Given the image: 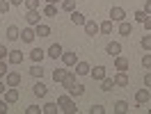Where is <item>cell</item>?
I'll use <instances>...</instances> for the list:
<instances>
[{
    "instance_id": "1",
    "label": "cell",
    "mask_w": 151,
    "mask_h": 114,
    "mask_svg": "<svg viewBox=\"0 0 151 114\" xmlns=\"http://www.w3.org/2000/svg\"><path fill=\"white\" fill-rule=\"evenodd\" d=\"M39 19H41V11L39 9H28V14H25V23L28 25H39Z\"/></svg>"
},
{
    "instance_id": "2",
    "label": "cell",
    "mask_w": 151,
    "mask_h": 114,
    "mask_svg": "<svg viewBox=\"0 0 151 114\" xmlns=\"http://www.w3.org/2000/svg\"><path fill=\"white\" fill-rule=\"evenodd\" d=\"M110 21H112V23H122V21H126V11H124V7H112V9H110Z\"/></svg>"
},
{
    "instance_id": "3",
    "label": "cell",
    "mask_w": 151,
    "mask_h": 114,
    "mask_svg": "<svg viewBox=\"0 0 151 114\" xmlns=\"http://www.w3.org/2000/svg\"><path fill=\"white\" fill-rule=\"evenodd\" d=\"M5 82H7V87H19L21 85V73H16V71H7Z\"/></svg>"
},
{
    "instance_id": "4",
    "label": "cell",
    "mask_w": 151,
    "mask_h": 114,
    "mask_svg": "<svg viewBox=\"0 0 151 114\" xmlns=\"http://www.w3.org/2000/svg\"><path fill=\"white\" fill-rule=\"evenodd\" d=\"M35 37H37V32H35V28L30 25V28H23L21 30V41H25V43H32L35 41Z\"/></svg>"
},
{
    "instance_id": "5",
    "label": "cell",
    "mask_w": 151,
    "mask_h": 114,
    "mask_svg": "<svg viewBox=\"0 0 151 114\" xmlns=\"http://www.w3.org/2000/svg\"><path fill=\"white\" fill-rule=\"evenodd\" d=\"M149 98H151V91H149V89H137V91H135V103H137V105L149 103Z\"/></svg>"
},
{
    "instance_id": "6",
    "label": "cell",
    "mask_w": 151,
    "mask_h": 114,
    "mask_svg": "<svg viewBox=\"0 0 151 114\" xmlns=\"http://www.w3.org/2000/svg\"><path fill=\"white\" fill-rule=\"evenodd\" d=\"M105 53H108L110 57H117L119 53H122V43H119V41H110V43L105 46Z\"/></svg>"
},
{
    "instance_id": "7",
    "label": "cell",
    "mask_w": 151,
    "mask_h": 114,
    "mask_svg": "<svg viewBox=\"0 0 151 114\" xmlns=\"http://www.w3.org/2000/svg\"><path fill=\"white\" fill-rule=\"evenodd\" d=\"M76 62H78L76 50L73 53H62V64H64V66H76Z\"/></svg>"
},
{
    "instance_id": "8",
    "label": "cell",
    "mask_w": 151,
    "mask_h": 114,
    "mask_svg": "<svg viewBox=\"0 0 151 114\" xmlns=\"http://www.w3.org/2000/svg\"><path fill=\"white\" fill-rule=\"evenodd\" d=\"M114 87H119V89L128 87V76H126V71H119V73L114 76Z\"/></svg>"
},
{
    "instance_id": "9",
    "label": "cell",
    "mask_w": 151,
    "mask_h": 114,
    "mask_svg": "<svg viewBox=\"0 0 151 114\" xmlns=\"http://www.w3.org/2000/svg\"><path fill=\"white\" fill-rule=\"evenodd\" d=\"M92 66L87 62H76V76H89Z\"/></svg>"
},
{
    "instance_id": "10",
    "label": "cell",
    "mask_w": 151,
    "mask_h": 114,
    "mask_svg": "<svg viewBox=\"0 0 151 114\" xmlns=\"http://www.w3.org/2000/svg\"><path fill=\"white\" fill-rule=\"evenodd\" d=\"M5 100H7V103H16V100H19V89H16V87H7Z\"/></svg>"
},
{
    "instance_id": "11",
    "label": "cell",
    "mask_w": 151,
    "mask_h": 114,
    "mask_svg": "<svg viewBox=\"0 0 151 114\" xmlns=\"http://www.w3.org/2000/svg\"><path fill=\"white\" fill-rule=\"evenodd\" d=\"M83 28H85V32L89 37H96V34H99V23H94V21H85Z\"/></svg>"
},
{
    "instance_id": "12",
    "label": "cell",
    "mask_w": 151,
    "mask_h": 114,
    "mask_svg": "<svg viewBox=\"0 0 151 114\" xmlns=\"http://www.w3.org/2000/svg\"><path fill=\"white\" fill-rule=\"evenodd\" d=\"M62 53H64V50H62V46H60V43H53V46L46 50V55H48V57H53V59L62 57Z\"/></svg>"
},
{
    "instance_id": "13",
    "label": "cell",
    "mask_w": 151,
    "mask_h": 114,
    "mask_svg": "<svg viewBox=\"0 0 151 114\" xmlns=\"http://www.w3.org/2000/svg\"><path fill=\"white\" fill-rule=\"evenodd\" d=\"M32 94L37 96V98H44V96L48 94V87L44 85V82H37V85L32 87Z\"/></svg>"
},
{
    "instance_id": "14",
    "label": "cell",
    "mask_w": 151,
    "mask_h": 114,
    "mask_svg": "<svg viewBox=\"0 0 151 114\" xmlns=\"http://www.w3.org/2000/svg\"><path fill=\"white\" fill-rule=\"evenodd\" d=\"M114 68H117V71H128V59L122 57V55H117L114 57Z\"/></svg>"
},
{
    "instance_id": "15",
    "label": "cell",
    "mask_w": 151,
    "mask_h": 114,
    "mask_svg": "<svg viewBox=\"0 0 151 114\" xmlns=\"http://www.w3.org/2000/svg\"><path fill=\"white\" fill-rule=\"evenodd\" d=\"M85 14H80V11L78 9H73L71 11V23H73V25H85Z\"/></svg>"
},
{
    "instance_id": "16",
    "label": "cell",
    "mask_w": 151,
    "mask_h": 114,
    "mask_svg": "<svg viewBox=\"0 0 151 114\" xmlns=\"http://www.w3.org/2000/svg\"><path fill=\"white\" fill-rule=\"evenodd\" d=\"M119 34H122V37H131L133 34V25L128 21H122V23H119Z\"/></svg>"
},
{
    "instance_id": "17",
    "label": "cell",
    "mask_w": 151,
    "mask_h": 114,
    "mask_svg": "<svg viewBox=\"0 0 151 114\" xmlns=\"http://www.w3.org/2000/svg\"><path fill=\"white\" fill-rule=\"evenodd\" d=\"M66 73H69L66 68H55V71H53V80H55L57 85H62V82L66 80Z\"/></svg>"
},
{
    "instance_id": "18",
    "label": "cell",
    "mask_w": 151,
    "mask_h": 114,
    "mask_svg": "<svg viewBox=\"0 0 151 114\" xmlns=\"http://www.w3.org/2000/svg\"><path fill=\"white\" fill-rule=\"evenodd\" d=\"M7 59H9V64H21V62H23V53H21V50H9Z\"/></svg>"
},
{
    "instance_id": "19",
    "label": "cell",
    "mask_w": 151,
    "mask_h": 114,
    "mask_svg": "<svg viewBox=\"0 0 151 114\" xmlns=\"http://www.w3.org/2000/svg\"><path fill=\"white\" fill-rule=\"evenodd\" d=\"M5 34H7L9 41H16V39L21 37V30L16 28V25H7V32H5Z\"/></svg>"
},
{
    "instance_id": "20",
    "label": "cell",
    "mask_w": 151,
    "mask_h": 114,
    "mask_svg": "<svg viewBox=\"0 0 151 114\" xmlns=\"http://www.w3.org/2000/svg\"><path fill=\"white\" fill-rule=\"evenodd\" d=\"M105 71H108L105 66H94L89 73H92V78H94V80H99V82H101V80L105 78Z\"/></svg>"
},
{
    "instance_id": "21",
    "label": "cell",
    "mask_w": 151,
    "mask_h": 114,
    "mask_svg": "<svg viewBox=\"0 0 151 114\" xmlns=\"http://www.w3.org/2000/svg\"><path fill=\"white\" fill-rule=\"evenodd\" d=\"M30 57H32V62H35V64H41V59L46 57V50H41V48H35V50L30 53Z\"/></svg>"
},
{
    "instance_id": "22",
    "label": "cell",
    "mask_w": 151,
    "mask_h": 114,
    "mask_svg": "<svg viewBox=\"0 0 151 114\" xmlns=\"http://www.w3.org/2000/svg\"><path fill=\"white\" fill-rule=\"evenodd\" d=\"M35 32H37V37H48V34H50V25L39 23V25H35Z\"/></svg>"
},
{
    "instance_id": "23",
    "label": "cell",
    "mask_w": 151,
    "mask_h": 114,
    "mask_svg": "<svg viewBox=\"0 0 151 114\" xmlns=\"http://www.w3.org/2000/svg\"><path fill=\"white\" fill-rule=\"evenodd\" d=\"M62 85H64V89H66V91H69V89H71V87L76 85V71H69V73H66V80L62 82Z\"/></svg>"
},
{
    "instance_id": "24",
    "label": "cell",
    "mask_w": 151,
    "mask_h": 114,
    "mask_svg": "<svg viewBox=\"0 0 151 114\" xmlns=\"http://www.w3.org/2000/svg\"><path fill=\"white\" fill-rule=\"evenodd\" d=\"M101 89H103V91H112V89H114V78L105 76L103 80H101Z\"/></svg>"
},
{
    "instance_id": "25",
    "label": "cell",
    "mask_w": 151,
    "mask_h": 114,
    "mask_svg": "<svg viewBox=\"0 0 151 114\" xmlns=\"http://www.w3.org/2000/svg\"><path fill=\"white\" fill-rule=\"evenodd\" d=\"M83 94H85V87L78 85V82H76V85L69 89V96H73V98H78V96H83Z\"/></svg>"
},
{
    "instance_id": "26",
    "label": "cell",
    "mask_w": 151,
    "mask_h": 114,
    "mask_svg": "<svg viewBox=\"0 0 151 114\" xmlns=\"http://www.w3.org/2000/svg\"><path fill=\"white\" fill-rule=\"evenodd\" d=\"M112 110H114L117 114H126V112H128V103H126V100H117Z\"/></svg>"
},
{
    "instance_id": "27",
    "label": "cell",
    "mask_w": 151,
    "mask_h": 114,
    "mask_svg": "<svg viewBox=\"0 0 151 114\" xmlns=\"http://www.w3.org/2000/svg\"><path fill=\"white\" fill-rule=\"evenodd\" d=\"M99 32H101V34H110V32H112V21H110V19L103 21V23L99 25Z\"/></svg>"
},
{
    "instance_id": "28",
    "label": "cell",
    "mask_w": 151,
    "mask_h": 114,
    "mask_svg": "<svg viewBox=\"0 0 151 114\" xmlns=\"http://www.w3.org/2000/svg\"><path fill=\"white\" fill-rule=\"evenodd\" d=\"M41 14H44V16H48V19H53V16H57V7H55V5H46Z\"/></svg>"
},
{
    "instance_id": "29",
    "label": "cell",
    "mask_w": 151,
    "mask_h": 114,
    "mask_svg": "<svg viewBox=\"0 0 151 114\" xmlns=\"http://www.w3.org/2000/svg\"><path fill=\"white\" fill-rule=\"evenodd\" d=\"M44 73H46V71L41 68V64H35V66L30 68V76H32V78H41Z\"/></svg>"
},
{
    "instance_id": "30",
    "label": "cell",
    "mask_w": 151,
    "mask_h": 114,
    "mask_svg": "<svg viewBox=\"0 0 151 114\" xmlns=\"http://www.w3.org/2000/svg\"><path fill=\"white\" fill-rule=\"evenodd\" d=\"M57 110H60V105H57V103H46V105H44V112H46V114H55Z\"/></svg>"
},
{
    "instance_id": "31",
    "label": "cell",
    "mask_w": 151,
    "mask_h": 114,
    "mask_svg": "<svg viewBox=\"0 0 151 114\" xmlns=\"http://www.w3.org/2000/svg\"><path fill=\"white\" fill-rule=\"evenodd\" d=\"M140 46L147 50V53H151V34H147V37H142V41H140Z\"/></svg>"
},
{
    "instance_id": "32",
    "label": "cell",
    "mask_w": 151,
    "mask_h": 114,
    "mask_svg": "<svg viewBox=\"0 0 151 114\" xmlns=\"http://www.w3.org/2000/svg\"><path fill=\"white\" fill-rule=\"evenodd\" d=\"M62 9L64 11H73L76 9V0H62Z\"/></svg>"
},
{
    "instance_id": "33",
    "label": "cell",
    "mask_w": 151,
    "mask_h": 114,
    "mask_svg": "<svg viewBox=\"0 0 151 114\" xmlns=\"http://www.w3.org/2000/svg\"><path fill=\"white\" fill-rule=\"evenodd\" d=\"M39 2H41V0H23L25 9H39Z\"/></svg>"
},
{
    "instance_id": "34",
    "label": "cell",
    "mask_w": 151,
    "mask_h": 114,
    "mask_svg": "<svg viewBox=\"0 0 151 114\" xmlns=\"http://www.w3.org/2000/svg\"><path fill=\"white\" fill-rule=\"evenodd\" d=\"M69 103H71V96H66V94H62L57 98V105H60V107H66Z\"/></svg>"
},
{
    "instance_id": "35",
    "label": "cell",
    "mask_w": 151,
    "mask_h": 114,
    "mask_svg": "<svg viewBox=\"0 0 151 114\" xmlns=\"http://www.w3.org/2000/svg\"><path fill=\"white\" fill-rule=\"evenodd\" d=\"M133 19L137 21V23H142V21L147 19V11H144V9H137V11H135V14H133Z\"/></svg>"
},
{
    "instance_id": "36",
    "label": "cell",
    "mask_w": 151,
    "mask_h": 114,
    "mask_svg": "<svg viewBox=\"0 0 151 114\" xmlns=\"http://www.w3.org/2000/svg\"><path fill=\"white\" fill-rule=\"evenodd\" d=\"M44 112V107H37V105H30V107H25V114H41Z\"/></svg>"
},
{
    "instance_id": "37",
    "label": "cell",
    "mask_w": 151,
    "mask_h": 114,
    "mask_svg": "<svg viewBox=\"0 0 151 114\" xmlns=\"http://www.w3.org/2000/svg\"><path fill=\"white\" fill-rule=\"evenodd\" d=\"M9 0H0V16H2V14H7V11H9Z\"/></svg>"
},
{
    "instance_id": "38",
    "label": "cell",
    "mask_w": 151,
    "mask_h": 114,
    "mask_svg": "<svg viewBox=\"0 0 151 114\" xmlns=\"http://www.w3.org/2000/svg\"><path fill=\"white\" fill-rule=\"evenodd\" d=\"M62 112H66V114H76V112H78V107H76V103L71 100V103L66 105V107H62Z\"/></svg>"
},
{
    "instance_id": "39",
    "label": "cell",
    "mask_w": 151,
    "mask_h": 114,
    "mask_svg": "<svg viewBox=\"0 0 151 114\" xmlns=\"http://www.w3.org/2000/svg\"><path fill=\"white\" fill-rule=\"evenodd\" d=\"M103 112H105L103 105H92V107H89V114H103Z\"/></svg>"
},
{
    "instance_id": "40",
    "label": "cell",
    "mask_w": 151,
    "mask_h": 114,
    "mask_svg": "<svg viewBox=\"0 0 151 114\" xmlns=\"http://www.w3.org/2000/svg\"><path fill=\"white\" fill-rule=\"evenodd\" d=\"M142 66H144V68H151V53H147V55L142 57Z\"/></svg>"
},
{
    "instance_id": "41",
    "label": "cell",
    "mask_w": 151,
    "mask_h": 114,
    "mask_svg": "<svg viewBox=\"0 0 151 114\" xmlns=\"http://www.w3.org/2000/svg\"><path fill=\"white\" fill-rule=\"evenodd\" d=\"M5 76H7V62L0 59V78H5Z\"/></svg>"
},
{
    "instance_id": "42",
    "label": "cell",
    "mask_w": 151,
    "mask_h": 114,
    "mask_svg": "<svg viewBox=\"0 0 151 114\" xmlns=\"http://www.w3.org/2000/svg\"><path fill=\"white\" fill-rule=\"evenodd\" d=\"M7 110H9V103H7L5 98H0V114H5Z\"/></svg>"
},
{
    "instance_id": "43",
    "label": "cell",
    "mask_w": 151,
    "mask_h": 114,
    "mask_svg": "<svg viewBox=\"0 0 151 114\" xmlns=\"http://www.w3.org/2000/svg\"><path fill=\"white\" fill-rule=\"evenodd\" d=\"M142 25L147 28V32H151V14H147V19L142 21Z\"/></svg>"
},
{
    "instance_id": "44",
    "label": "cell",
    "mask_w": 151,
    "mask_h": 114,
    "mask_svg": "<svg viewBox=\"0 0 151 114\" xmlns=\"http://www.w3.org/2000/svg\"><path fill=\"white\" fill-rule=\"evenodd\" d=\"M144 87L151 89V68H149V73H144Z\"/></svg>"
},
{
    "instance_id": "45",
    "label": "cell",
    "mask_w": 151,
    "mask_h": 114,
    "mask_svg": "<svg viewBox=\"0 0 151 114\" xmlns=\"http://www.w3.org/2000/svg\"><path fill=\"white\" fill-rule=\"evenodd\" d=\"M7 55H9V50H7V46H2V43H0V59H5Z\"/></svg>"
},
{
    "instance_id": "46",
    "label": "cell",
    "mask_w": 151,
    "mask_h": 114,
    "mask_svg": "<svg viewBox=\"0 0 151 114\" xmlns=\"http://www.w3.org/2000/svg\"><path fill=\"white\" fill-rule=\"evenodd\" d=\"M5 91H7V82H0V96H5Z\"/></svg>"
},
{
    "instance_id": "47",
    "label": "cell",
    "mask_w": 151,
    "mask_h": 114,
    "mask_svg": "<svg viewBox=\"0 0 151 114\" xmlns=\"http://www.w3.org/2000/svg\"><path fill=\"white\" fill-rule=\"evenodd\" d=\"M144 11H147V14H151V0H147V2H144Z\"/></svg>"
},
{
    "instance_id": "48",
    "label": "cell",
    "mask_w": 151,
    "mask_h": 114,
    "mask_svg": "<svg viewBox=\"0 0 151 114\" xmlns=\"http://www.w3.org/2000/svg\"><path fill=\"white\" fill-rule=\"evenodd\" d=\"M9 5H14V7H21V5H23V0H9Z\"/></svg>"
},
{
    "instance_id": "49",
    "label": "cell",
    "mask_w": 151,
    "mask_h": 114,
    "mask_svg": "<svg viewBox=\"0 0 151 114\" xmlns=\"http://www.w3.org/2000/svg\"><path fill=\"white\" fill-rule=\"evenodd\" d=\"M57 0H46V5H55Z\"/></svg>"
},
{
    "instance_id": "50",
    "label": "cell",
    "mask_w": 151,
    "mask_h": 114,
    "mask_svg": "<svg viewBox=\"0 0 151 114\" xmlns=\"http://www.w3.org/2000/svg\"><path fill=\"white\" fill-rule=\"evenodd\" d=\"M149 114H151V107H149Z\"/></svg>"
}]
</instances>
